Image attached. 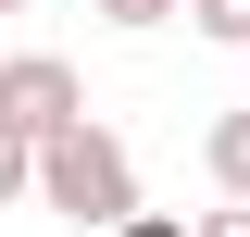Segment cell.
I'll return each mask as SVG.
<instances>
[{"instance_id":"1","label":"cell","mask_w":250,"mask_h":237,"mask_svg":"<svg viewBox=\"0 0 250 237\" xmlns=\"http://www.w3.org/2000/svg\"><path fill=\"white\" fill-rule=\"evenodd\" d=\"M38 200H50L62 225H100V237H113L125 212H138L125 138H113V125H62V138H38Z\"/></svg>"},{"instance_id":"2","label":"cell","mask_w":250,"mask_h":237,"mask_svg":"<svg viewBox=\"0 0 250 237\" xmlns=\"http://www.w3.org/2000/svg\"><path fill=\"white\" fill-rule=\"evenodd\" d=\"M62 125H88V88H75V62H50V50H13L0 62V138H62Z\"/></svg>"},{"instance_id":"3","label":"cell","mask_w":250,"mask_h":237,"mask_svg":"<svg viewBox=\"0 0 250 237\" xmlns=\"http://www.w3.org/2000/svg\"><path fill=\"white\" fill-rule=\"evenodd\" d=\"M200 162H213V187H225V200H250V113H213Z\"/></svg>"},{"instance_id":"4","label":"cell","mask_w":250,"mask_h":237,"mask_svg":"<svg viewBox=\"0 0 250 237\" xmlns=\"http://www.w3.org/2000/svg\"><path fill=\"white\" fill-rule=\"evenodd\" d=\"M188 25L213 38V50H250V0H188Z\"/></svg>"},{"instance_id":"5","label":"cell","mask_w":250,"mask_h":237,"mask_svg":"<svg viewBox=\"0 0 250 237\" xmlns=\"http://www.w3.org/2000/svg\"><path fill=\"white\" fill-rule=\"evenodd\" d=\"M88 13H100V25H125V38H150V25H175L188 0H88Z\"/></svg>"},{"instance_id":"6","label":"cell","mask_w":250,"mask_h":237,"mask_svg":"<svg viewBox=\"0 0 250 237\" xmlns=\"http://www.w3.org/2000/svg\"><path fill=\"white\" fill-rule=\"evenodd\" d=\"M13 200H38V150L25 138H0V212H13Z\"/></svg>"},{"instance_id":"7","label":"cell","mask_w":250,"mask_h":237,"mask_svg":"<svg viewBox=\"0 0 250 237\" xmlns=\"http://www.w3.org/2000/svg\"><path fill=\"white\" fill-rule=\"evenodd\" d=\"M188 237H250V200H225V212H200Z\"/></svg>"},{"instance_id":"8","label":"cell","mask_w":250,"mask_h":237,"mask_svg":"<svg viewBox=\"0 0 250 237\" xmlns=\"http://www.w3.org/2000/svg\"><path fill=\"white\" fill-rule=\"evenodd\" d=\"M113 237H188V225H175V212H125Z\"/></svg>"},{"instance_id":"9","label":"cell","mask_w":250,"mask_h":237,"mask_svg":"<svg viewBox=\"0 0 250 237\" xmlns=\"http://www.w3.org/2000/svg\"><path fill=\"white\" fill-rule=\"evenodd\" d=\"M0 13H38V0H0Z\"/></svg>"}]
</instances>
